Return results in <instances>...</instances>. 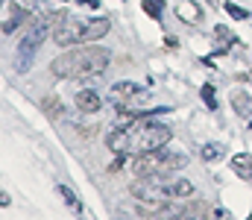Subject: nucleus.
I'll return each mask as SVG.
<instances>
[{"label":"nucleus","instance_id":"1","mask_svg":"<svg viewBox=\"0 0 252 220\" xmlns=\"http://www.w3.org/2000/svg\"><path fill=\"white\" fill-rule=\"evenodd\" d=\"M109 68V50L82 44L79 50H70L59 59H53L50 71L62 79H94Z\"/></svg>","mask_w":252,"mask_h":220},{"label":"nucleus","instance_id":"2","mask_svg":"<svg viewBox=\"0 0 252 220\" xmlns=\"http://www.w3.org/2000/svg\"><path fill=\"white\" fill-rule=\"evenodd\" d=\"M129 132H132V150H135V153L158 150V147H164L170 138H173L170 126L156 124V121H147V124H141V126H135V129L129 126Z\"/></svg>","mask_w":252,"mask_h":220},{"label":"nucleus","instance_id":"3","mask_svg":"<svg viewBox=\"0 0 252 220\" xmlns=\"http://www.w3.org/2000/svg\"><path fill=\"white\" fill-rule=\"evenodd\" d=\"M85 24L88 21H79V18H64L62 24L53 30V41L59 47H73V44H82L85 38Z\"/></svg>","mask_w":252,"mask_h":220},{"label":"nucleus","instance_id":"4","mask_svg":"<svg viewBox=\"0 0 252 220\" xmlns=\"http://www.w3.org/2000/svg\"><path fill=\"white\" fill-rule=\"evenodd\" d=\"M132 212L138 218H167V215H176L179 209L161 197H138V203L132 206Z\"/></svg>","mask_w":252,"mask_h":220},{"label":"nucleus","instance_id":"5","mask_svg":"<svg viewBox=\"0 0 252 220\" xmlns=\"http://www.w3.org/2000/svg\"><path fill=\"white\" fill-rule=\"evenodd\" d=\"M161 158H164V150H161V147H158V150H144V153H138V156L132 158L129 170H132L138 179H141V176H150V173H156V170H158Z\"/></svg>","mask_w":252,"mask_h":220},{"label":"nucleus","instance_id":"6","mask_svg":"<svg viewBox=\"0 0 252 220\" xmlns=\"http://www.w3.org/2000/svg\"><path fill=\"white\" fill-rule=\"evenodd\" d=\"M106 147H109L112 153H129V150H132V132H129V126L112 129V132L106 135Z\"/></svg>","mask_w":252,"mask_h":220},{"label":"nucleus","instance_id":"7","mask_svg":"<svg viewBox=\"0 0 252 220\" xmlns=\"http://www.w3.org/2000/svg\"><path fill=\"white\" fill-rule=\"evenodd\" d=\"M176 18L190 24V27H196V24H202V9L193 0H179L176 3Z\"/></svg>","mask_w":252,"mask_h":220},{"label":"nucleus","instance_id":"8","mask_svg":"<svg viewBox=\"0 0 252 220\" xmlns=\"http://www.w3.org/2000/svg\"><path fill=\"white\" fill-rule=\"evenodd\" d=\"M24 21V9L21 6H15V3H3V32L6 35H12L15 30H18V24Z\"/></svg>","mask_w":252,"mask_h":220},{"label":"nucleus","instance_id":"9","mask_svg":"<svg viewBox=\"0 0 252 220\" xmlns=\"http://www.w3.org/2000/svg\"><path fill=\"white\" fill-rule=\"evenodd\" d=\"M109 97H112V100L118 103V109H121V106H129L132 97H138V88H135L132 82H118V85H112Z\"/></svg>","mask_w":252,"mask_h":220},{"label":"nucleus","instance_id":"10","mask_svg":"<svg viewBox=\"0 0 252 220\" xmlns=\"http://www.w3.org/2000/svg\"><path fill=\"white\" fill-rule=\"evenodd\" d=\"M109 18H94V21H88L85 24V38H82V44H88V41H97V38H103L106 32H109Z\"/></svg>","mask_w":252,"mask_h":220},{"label":"nucleus","instance_id":"11","mask_svg":"<svg viewBox=\"0 0 252 220\" xmlns=\"http://www.w3.org/2000/svg\"><path fill=\"white\" fill-rule=\"evenodd\" d=\"M73 103H76V109H79V112H97V109L103 106V100H100V94H97V91H79Z\"/></svg>","mask_w":252,"mask_h":220},{"label":"nucleus","instance_id":"12","mask_svg":"<svg viewBox=\"0 0 252 220\" xmlns=\"http://www.w3.org/2000/svg\"><path fill=\"white\" fill-rule=\"evenodd\" d=\"M185 164H188V156H182V153H164V158H161V164H158L156 173H173V170H179Z\"/></svg>","mask_w":252,"mask_h":220},{"label":"nucleus","instance_id":"13","mask_svg":"<svg viewBox=\"0 0 252 220\" xmlns=\"http://www.w3.org/2000/svg\"><path fill=\"white\" fill-rule=\"evenodd\" d=\"M232 167H235V173H238L241 179H247L252 185V156H247V153L235 156V158H232Z\"/></svg>","mask_w":252,"mask_h":220},{"label":"nucleus","instance_id":"14","mask_svg":"<svg viewBox=\"0 0 252 220\" xmlns=\"http://www.w3.org/2000/svg\"><path fill=\"white\" fill-rule=\"evenodd\" d=\"M56 191H59V197H62V203L67 206V209H73L76 215H82V203H79V197H76V194H73L67 185H59Z\"/></svg>","mask_w":252,"mask_h":220},{"label":"nucleus","instance_id":"15","mask_svg":"<svg viewBox=\"0 0 252 220\" xmlns=\"http://www.w3.org/2000/svg\"><path fill=\"white\" fill-rule=\"evenodd\" d=\"M232 103H235V112H238V115H244V118L252 115V100L244 91H235V94H232Z\"/></svg>","mask_w":252,"mask_h":220},{"label":"nucleus","instance_id":"16","mask_svg":"<svg viewBox=\"0 0 252 220\" xmlns=\"http://www.w3.org/2000/svg\"><path fill=\"white\" fill-rule=\"evenodd\" d=\"M214 41H217V44H223V50H226L229 44H235V35H232V30H229V27H223V24H220V27H214Z\"/></svg>","mask_w":252,"mask_h":220},{"label":"nucleus","instance_id":"17","mask_svg":"<svg viewBox=\"0 0 252 220\" xmlns=\"http://www.w3.org/2000/svg\"><path fill=\"white\" fill-rule=\"evenodd\" d=\"M41 109H44L50 118H59V115H62V103H59L56 97H44V100H41Z\"/></svg>","mask_w":252,"mask_h":220},{"label":"nucleus","instance_id":"18","mask_svg":"<svg viewBox=\"0 0 252 220\" xmlns=\"http://www.w3.org/2000/svg\"><path fill=\"white\" fill-rule=\"evenodd\" d=\"M199 156H202L205 161H217V158L223 156V147L220 144H205L202 150H199Z\"/></svg>","mask_w":252,"mask_h":220},{"label":"nucleus","instance_id":"19","mask_svg":"<svg viewBox=\"0 0 252 220\" xmlns=\"http://www.w3.org/2000/svg\"><path fill=\"white\" fill-rule=\"evenodd\" d=\"M144 12L158 21V18H161V0H144Z\"/></svg>","mask_w":252,"mask_h":220},{"label":"nucleus","instance_id":"20","mask_svg":"<svg viewBox=\"0 0 252 220\" xmlns=\"http://www.w3.org/2000/svg\"><path fill=\"white\" fill-rule=\"evenodd\" d=\"M202 100L208 109H217V97H214V85H202Z\"/></svg>","mask_w":252,"mask_h":220},{"label":"nucleus","instance_id":"21","mask_svg":"<svg viewBox=\"0 0 252 220\" xmlns=\"http://www.w3.org/2000/svg\"><path fill=\"white\" fill-rule=\"evenodd\" d=\"M223 9H226V12H229V15H232L235 21H247V12H244V9H241L238 3H226Z\"/></svg>","mask_w":252,"mask_h":220},{"label":"nucleus","instance_id":"22","mask_svg":"<svg viewBox=\"0 0 252 220\" xmlns=\"http://www.w3.org/2000/svg\"><path fill=\"white\" fill-rule=\"evenodd\" d=\"M202 212H205L202 203H190V206H185V209H179L176 215H202Z\"/></svg>","mask_w":252,"mask_h":220},{"label":"nucleus","instance_id":"23","mask_svg":"<svg viewBox=\"0 0 252 220\" xmlns=\"http://www.w3.org/2000/svg\"><path fill=\"white\" fill-rule=\"evenodd\" d=\"M79 6H88V9H97V6H100V0H79Z\"/></svg>","mask_w":252,"mask_h":220},{"label":"nucleus","instance_id":"24","mask_svg":"<svg viewBox=\"0 0 252 220\" xmlns=\"http://www.w3.org/2000/svg\"><path fill=\"white\" fill-rule=\"evenodd\" d=\"M208 3H217V0H208Z\"/></svg>","mask_w":252,"mask_h":220},{"label":"nucleus","instance_id":"25","mask_svg":"<svg viewBox=\"0 0 252 220\" xmlns=\"http://www.w3.org/2000/svg\"><path fill=\"white\" fill-rule=\"evenodd\" d=\"M250 21H252V15H250Z\"/></svg>","mask_w":252,"mask_h":220},{"label":"nucleus","instance_id":"26","mask_svg":"<svg viewBox=\"0 0 252 220\" xmlns=\"http://www.w3.org/2000/svg\"><path fill=\"white\" fill-rule=\"evenodd\" d=\"M161 3H164V0H161Z\"/></svg>","mask_w":252,"mask_h":220},{"label":"nucleus","instance_id":"27","mask_svg":"<svg viewBox=\"0 0 252 220\" xmlns=\"http://www.w3.org/2000/svg\"><path fill=\"white\" fill-rule=\"evenodd\" d=\"M62 3H64V0H62Z\"/></svg>","mask_w":252,"mask_h":220}]
</instances>
